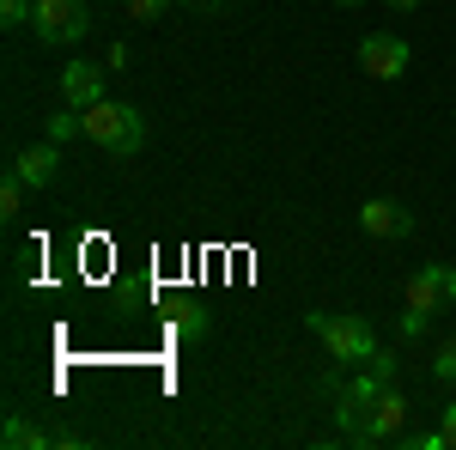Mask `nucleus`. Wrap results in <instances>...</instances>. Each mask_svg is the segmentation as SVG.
Returning a JSON list of instances; mask_svg holds the SVG:
<instances>
[{
    "label": "nucleus",
    "instance_id": "nucleus-1",
    "mask_svg": "<svg viewBox=\"0 0 456 450\" xmlns=\"http://www.w3.org/2000/svg\"><path fill=\"white\" fill-rule=\"evenodd\" d=\"M335 414L353 445H395L408 426V396L389 383V353L359 365V378L335 383Z\"/></svg>",
    "mask_w": 456,
    "mask_h": 450
},
{
    "label": "nucleus",
    "instance_id": "nucleus-2",
    "mask_svg": "<svg viewBox=\"0 0 456 450\" xmlns=\"http://www.w3.org/2000/svg\"><path fill=\"white\" fill-rule=\"evenodd\" d=\"M79 140H92L98 152H110V159H134L146 146V122L134 104H116V98H104V104L79 110Z\"/></svg>",
    "mask_w": 456,
    "mask_h": 450
},
{
    "label": "nucleus",
    "instance_id": "nucleus-3",
    "mask_svg": "<svg viewBox=\"0 0 456 450\" xmlns=\"http://www.w3.org/2000/svg\"><path fill=\"white\" fill-rule=\"evenodd\" d=\"M305 329L329 347V359H335V365H371V359H384L378 329H371L365 316H353V311H335V316L311 311V316H305Z\"/></svg>",
    "mask_w": 456,
    "mask_h": 450
},
{
    "label": "nucleus",
    "instance_id": "nucleus-4",
    "mask_svg": "<svg viewBox=\"0 0 456 450\" xmlns=\"http://www.w3.org/2000/svg\"><path fill=\"white\" fill-rule=\"evenodd\" d=\"M444 305H456V268L451 262H426L402 292V335H420Z\"/></svg>",
    "mask_w": 456,
    "mask_h": 450
},
{
    "label": "nucleus",
    "instance_id": "nucleus-5",
    "mask_svg": "<svg viewBox=\"0 0 456 450\" xmlns=\"http://www.w3.org/2000/svg\"><path fill=\"white\" fill-rule=\"evenodd\" d=\"M31 25H37V43L68 49V43H79V37L92 31V12H86V0H37Z\"/></svg>",
    "mask_w": 456,
    "mask_h": 450
},
{
    "label": "nucleus",
    "instance_id": "nucleus-6",
    "mask_svg": "<svg viewBox=\"0 0 456 450\" xmlns=\"http://www.w3.org/2000/svg\"><path fill=\"white\" fill-rule=\"evenodd\" d=\"M408 61H414V49H408L395 31H371L365 43H359V68L371 73V79H402Z\"/></svg>",
    "mask_w": 456,
    "mask_h": 450
},
{
    "label": "nucleus",
    "instance_id": "nucleus-7",
    "mask_svg": "<svg viewBox=\"0 0 456 450\" xmlns=\"http://www.w3.org/2000/svg\"><path fill=\"white\" fill-rule=\"evenodd\" d=\"M359 232H365V238H378V243H395V238H408V232H414V213L402 208V201H378V195H371V201L359 208Z\"/></svg>",
    "mask_w": 456,
    "mask_h": 450
},
{
    "label": "nucleus",
    "instance_id": "nucleus-8",
    "mask_svg": "<svg viewBox=\"0 0 456 450\" xmlns=\"http://www.w3.org/2000/svg\"><path fill=\"white\" fill-rule=\"evenodd\" d=\"M61 104H68V110L104 104V68H92V61H68V68H61Z\"/></svg>",
    "mask_w": 456,
    "mask_h": 450
},
{
    "label": "nucleus",
    "instance_id": "nucleus-9",
    "mask_svg": "<svg viewBox=\"0 0 456 450\" xmlns=\"http://www.w3.org/2000/svg\"><path fill=\"white\" fill-rule=\"evenodd\" d=\"M55 165H61V140H37V146H25V152L12 159V176H19L25 189H49V183H55Z\"/></svg>",
    "mask_w": 456,
    "mask_h": 450
},
{
    "label": "nucleus",
    "instance_id": "nucleus-10",
    "mask_svg": "<svg viewBox=\"0 0 456 450\" xmlns=\"http://www.w3.org/2000/svg\"><path fill=\"white\" fill-rule=\"evenodd\" d=\"M0 445L6 450H43V445H55V432H43V426H31V420H6V432H0Z\"/></svg>",
    "mask_w": 456,
    "mask_h": 450
},
{
    "label": "nucleus",
    "instance_id": "nucleus-11",
    "mask_svg": "<svg viewBox=\"0 0 456 450\" xmlns=\"http://www.w3.org/2000/svg\"><path fill=\"white\" fill-rule=\"evenodd\" d=\"M25 213V183L6 171V183H0V219H19Z\"/></svg>",
    "mask_w": 456,
    "mask_h": 450
},
{
    "label": "nucleus",
    "instance_id": "nucleus-12",
    "mask_svg": "<svg viewBox=\"0 0 456 450\" xmlns=\"http://www.w3.org/2000/svg\"><path fill=\"white\" fill-rule=\"evenodd\" d=\"M432 378H438V383H456V335L438 347V359H432Z\"/></svg>",
    "mask_w": 456,
    "mask_h": 450
},
{
    "label": "nucleus",
    "instance_id": "nucleus-13",
    "mask_svg": "<svg viewBox=\"0 0 456 450\" xmlns=\"http://www.w3.org/2000/svg\"><path fill=\"white\" fill-rule=\"evenodd\" d=\"M37 0H0V25H31Z\"/></svg>",
    "mask_w": 456,
    "mask_h": 450
},
{
    "label": "nucleus",
    "instance_id": "nucleus-14",
    "mask_svg": "<svg viewBox=\"0 0 456 450\" xmlns=\"http://www.w3.org/2000/svg\"><path fill=\"white\" fill-rule=\"evenodd\" d=\"M165 6H171V0H128V19H134V25H152V19H165Z\"/></svg>",
    "mask_w": 456,
    "mask_h": 450
},
{
    "label": "nucleus",
    "instance_id": "nucleus-15",
    "mask_svg": "<svg viewBox=\"0 0 456 450\" xmlns=\"http://www.w3.org/2000/svg\"><path fill=\"white\" fill-rule=\"evenodd\" d=\"M438 432H444V450H456V396L438 408Z\"/></svg>",
    "mask_w": 456,
    "mask_h": 450
},
{
    "label": "nucleus",
    "instance_id": "nucleus-16",
    "mask_svg": "<svg viewBox=\"0 0 456 450\" xmlns=\"http://www.w3.org/2000/svg\"><path fill=\"white\" fill-rule=\"evenodd\" d=\"M68 135H79V110H68V116L49 122V140H68Z\"/></svg>",
    "mask_w": 456,
    "mask_h": 450
},
{
    "label": "nucleus",
    "instance_id": "nucleus-17",
    "mask_svg": "<svg viewBox=\"0 0 456 450\" xmlns=\"http://www.w3.org/2000/svg\"><path fill=\"white\" fill-rule=\"evenodd\" d=\"M389 6H395V12H420L426 0H389Z\"/></svg>",
    "mask_w": 456,
    "mask_h": 450
},
{
    "label": "nucleus",
    "instance_id": "nucleus-18",
    "mask_svg": "<svg viewBox=\"0 0 456 450\" xmlns=\"http://www.w3.org/2000/svg\"><path fill=\"white\" fill-rule=\"evenodd\" d=\"M183 6H201V12H219L225 0H183Z\"/></svg>",
    "mask_w": 456,
    "mask_h": 450
},
{
    "label": "nucleus",
    "instance_id": "nucleus-19",
    "mask_svg": "<svg viewBox=\"0 0 456 450\" xmlns=\"http://www.w3.org/2000/svg\"><path fill=\"white\" fill-rule=\"evenodd\" d=\"M335 6H365V0H335Z\"/></svg>",
    "mask_w": 456,
    "mask_h": 450
}]
</instances>
